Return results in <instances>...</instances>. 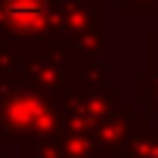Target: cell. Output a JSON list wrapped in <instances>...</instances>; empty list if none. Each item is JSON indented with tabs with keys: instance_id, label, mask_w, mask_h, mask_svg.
<instances>
[{
	"instance_id": "obj_1",
	"label": "cell",
	"mask_w": 158,
	"mask_h": 158,
	"mask_svg": "<svg viewBox=\"0 0 158 158\" xmlns=\"http://www.w3.org/2000/svg\"><path fill=\"white\" fill-rule=\"evenodd\" d=\"M6 16L19 25H37L47 16V3L44 0H6Z\"/></svg>"
}]
</instances>
